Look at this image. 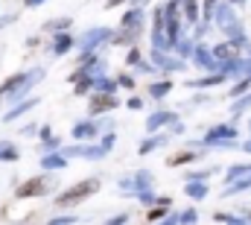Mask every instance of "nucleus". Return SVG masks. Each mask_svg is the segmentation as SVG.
I'll use <instances>...</instances> for the list:
<instances>
[{
    "label": "nucleus",
    "instance_id": "nucleus-46",
    "mask_svg": "<svg viewBox=\"0 0 251 225\" xmlns=\"http://www.w3.org/2000/svg\"><path fill=\"white\" fill-rule=\"evenodd\" d=\"M53 223H56V225H67V223H76V217H70V214H64V217H56Z\"/></svg>",
    "mask_w": 251,
    "mask_h": 225
},
{
    "label": "nucleus",
    "instance_id": "nucleus-15",
    "mask_svg": "<svg viewBox=\"0 0 251 225\" xmlns=\"http://www.w3.org/2000/svg\"><path fill=\"white\" fill-rule=\"evenodd\" d=\"M76 47V38L64 29V32H56V38H53V53L56 56H64V53H70Z\"/></svg>",
    "mask_w": 251,
    "mask_h": 225
},
{
    "label": "nucleus",
    "instance_id": "nucleus-40",
    "mask_svg": "<svg viewBox=\"0 0 251 225\" xmlns=\"http://www.w3.org/2000/svg\"><path fill=\"white\" fill-rule=\"evenodd\" d=\"M120 193H134V178H120Z\"/></svg>",
    "mask_w": 251,
    "mask_h": 225
},
{
    "label": "nucleus",
    "instance_id": "nucleus-47",
    "mask_svg": "<svg viewBox=\"0 0 251 225\" xmlns=\"http://www.w3.org/2000/svg\"><path fill=\"white\" fill-rule=\"evenodd\" d=\"M108 223L111 225H123V223H128V214H117V217H111Z\"/></svg>",
    "mask_w": 251,
    "mask_h": 225
},
{
    "label": "nucleus",
    "instance_id": "nucleus-7",
    "mask_svg": "<svg viewBox=\"0 0 251 225\" xmlns=\"http://www.w3.org/2000/svg\"><path fill=\"white\" fill-rule=\"evenodd\" d=\"M117 109V97L114 94H105V91H94L91 100H88V114H105Z\"/></svg>",
    "mask_w": 251,
    "mask_h": 225
},
{
    "label": "nucleus",
    "instance_id": "nucleus-49",
    "mask_svg": "<svg viewBox=\"0 0 251 225\" xmlns=\"http://www.w3.org/2000/svg\"><path fill=\"white\" fill-rule=\"evenodd\" d=\"M50 135H53V129H50V126H47V123H44V126H41V135H38V138H41V141H44V138H50Z\"/></svg>",
    "mask_w": 251,
    "mask_h": 225
},
{
    "label": "nucleus",
    "instance_id": "nucleus-18",
    "mask_svg": "<svg viewBox=\"0 0 251 225\" xmlns=\"http://www.w3.org/2000/svg\"><path fill=\"white\" fill-rule=\"evenodd\" d=\"M246 190H251V172H246L243 178H237V181H231V184H225L222 196H237V193H246Z\"/></svg>",
    "mask_w": 251,
    "mask_h": 225
},
{
    "label": "nucleus",
    "instance_id": "nucleus-35",
    "mask_svg": "<svg viewBox=\"0 0 251 225\" xmlns=\"http://www.w3.org/2000/svg\"><path fill=\"white\" fill-rule=\"evenodd\" d=\"M249 88H251V76H243V79H240V82H237V85H234L228 94H231V97H243Z\"/></svg>",
    "mask_w": 251,
    "mask_h": 225
},
{
    "label": "nucleus",
    "instance_id": "nucleus-38",
    "mask_svg": "<svg viewBox=\"0 0 251 225\" xmlns=\"http://www.w3.org/2000/svg\"><path fill=\"white\" fill-rule=\"evenodd\" d=\"M117 85H120V88H128V91H134V79H131L128 73H120V76H117Z\"/></svg>",
    "mask_w": 251,
    "mask_h": 225
},
{
    "label": "nucleus",
    "instance_id": "nucleus-25",
    "mask_svg": "<svg viewBox=\"0 0 251 225\" xmlns=\"http://www.w3.org/2000/svg\"><path fill=\"white\" fill-rule=\"evenodd\" d=\"M167 143V135H155V138H146L143 143H140V155H149V152H155L158 146H164Z\"/></svg>",
    "mask_w": 251,
    "mask_h": 225
},
{
    "label": "nucleus",
    "instance_id": "nucleus-37",
    "mask_svg": "<svg viewBox=\"0 0 251 225\" xmlns=\"http://www.w3.org/2000/svg\"><path fill=\"white\" fill-rule=\"evenodd\" d=\"M196 220H199V211L196 208H187V211L178 214V223H196Z\"/></svg>",
    "mask_w": 251,
    "mask_h": 225
},
{
    "label": "nucleus",
    "instance_id": "nucleus-53",
    "mask_svg": "<svg viewBox=\"0 0 251 225\" xmlns=\"http://www.w3.org/2000/svg\"><path fill=\"white\" fill-rule=\"evenodd\" d=\"M249 135H251V120H249Z\"/></svg>",
    "mask_w": 251,
    "mask_h": 225
},
{
    "label": "nucleus",
    "instance_id": "nucleus-6",
    "mask_svg": "<svg viewBox=\"0 0 251 225\" xmlns=\"http://www.w3.org/2000/svg\"><path fill=\"white\" fill-rule=\"evenodd\" d=\"M62 155H64V158H76V155H82V158H88V161H100V158H105V155H108V149H105L102 143H88V146H64Z\"/></svg>",
    "mask_w": 251,
    "mask_h": 225
},
{
    "label": "nucleus",
    "instance_id": "nucleus-17",
    "mask_svg": "<svg viewBox=\"0 0 251 225\" xmlns=\"http://www.w3.org/2000/svg\"><path fill=\"white\" fill-rule=\"evenodd\" d=\"M24 82H26V73H12V76H9V79L0 85V100H6L9 94H15V91H18Z\"/></svg>",
    "mask_w": 251,
    "mask_h": 225
},
{
    "label": "nucleus",
    "instance_id": "nucleus-2",
    "mask_svg": "<svg viewBox=\"0 0 251 225\" xmlns=\"http://www.w3.org/2000/svg\"><path fill=\"white\" fill-rule=\"evenodd\" d=\"M213 21H216V27L231 38V35H237L240 29H243V24H240V18H237V12H234V3H216V9H213Z\"/></svg>",
    "mask_w": 251,
    "mask_h": 225
},
{
    "label": "nucleus",
    "instance_id": "nucleus-19",
    "mask_svg": "<svg viewBox=\"0 0 251 225\" xmlns=\"http://www.w3.org/2000/svg\"><path fill=\"white\" fill-rule=\"evenodd\" d=\"M228 76L222 73V70H213L210 76H204V79H193V82H187V88H210V85H219V82H225Z\"/></svg>",
    "mask_w": 251,
    "mask_h": 225
},
{
    "label": "nucleus",
    "instance_id": "nucleus-3",
    "mask_svg": "<svg viewBox=\"0 0 251 225\" xmlns=\"http://www.w3.org/2000/svg\"><path fill=\"white\" fill-rule=\"evenodd\" d=\"M50 190V178L47 175H38V178H26L24 184H18L15 196L18 199H35V196H44Z\"/></svg>",
    "mask_w": 251,
    "mask_h": 225
},
{
    "label": "nucleus",
    "instance_id": "nucleus-43",
    "mask_svg": "<svg viewBox=\"0 0 251 225\" xmlns=\"http://www.w3.org/2000/svg\"><path fill=\"white\" fill-rule=\"evenodd\" d=\"M114 143H117V135H114V129H111V132H108V135L102 138V146H105V149H111Z\"/></svg>",
    "mask_w": 251,
    "mask_h": 225
},
{
    "label": "nucleus",
    "instance_id": "nucleus-13",
    "mask_svg": "<svg viewBox=\"0 0 251 225\" xmlns=\"http://www.w3.org/2000/svg\"><path fill=\"white\" fill-rule=\"evenodd\" d=\"M137 35H140V29H134V27H120L117 32H111V44H120V47H131V44L137 41Z\"/></svg>",
    "mask_w": 251,
    "mask_h": 225
},
{
    "label": "nucleus",
    "instance_id": "nucleus-29",
    "mask_svg": "<svg viewBox=\"0 0 251 225\" xmlns=\"http://www.w3.org/2000/svg\"><path fill=\"white\" fill-rule=\"evenodd\" d=\"M94 91H105V94H114V91H117V79L94 76Z\"/></svg>",
    "mask_w": 251,
    "mask_h": 225
},
{
    "label": "nucleus",
    "instance_id": "nucleus-54",
    "mask_svg": "<svg viewBox=\"0 0 251 225\" xmlns=\"http://www.w3.org/2000/svg\"><path fill=\"white\" fill-rule=\"evenodd\" d=\"M249 223H251V214H249Z\"/></svg>",
    "mask_w": 251,
    "mask_h": 225
},
{
    "label": "nucleus",
    "instance_id": "nucleus-27",
    "mask_svg": "<svg viewBox=\"0 0 251 225\" xmlns=\"http://www.w3.org/2000/svg\"><path fill=\"white\" fill-rule=\"evenodd\" d=\"M21 155H18V146L15 143H9V141H0V161H18Z\"/></svg>",
    "mask_w": 251,
    "mask_h": 225
},
{
    "label": "nucleus",
    "instance_id": "nucleus-16",
    "mask_svg": "<svg viewBox=\"0 0 251 225\" xmlns=\"http://www.w3.org/2000/svg\"><path fill=\"white\" fill-rule=\"evenodd\" d=\"M41 167H44V172H56V169H64L67 167V158H64L62 152H47L44 158H41Z\"/></svg>",
    "mask_w": 251,
    "mask_h": 225
},
{
    "label": "nucleus",
    "instance_id": "nucleus-34",
    "mask_svg": "<svg viewBox=\"0 0 251 225\" xmlns=\"http://www.w3.org/2000/svg\"><path fill=\"white\" fill-rule=\"evenodd\" d=\"M216 223H231V225H243L249 223V217H234V214H213Z\"/></svg>",
    "mask_w": 251,
    "mask_h": 225
},
{
    "label": "nucleus",
    "instance_id": "nucleus-31",
    "mask_svg": "<svg viewBox=\"0 0 251 225\" xmlns=\"http://www.w3.org/2000/svg\"><path fill=\"white\" fill-rule=\"evenodd\" d=\"M184 3V21L199 24V0H181Z\"/></svg>",
    "mask_w": 251,
    "mask_h": 225
},
{
    "label": "nucleus",
    "instance_id": "nucleus-48",
    "mask_svg": "<svg viewBox=\"0 0 251 225\" xmlns=\"http://www.w3.org/2000/svg\"><path fill=\"white\" fill-rule=\"evenodd\" d=\"M44 3H47V0H24V6H26V9H35V6H44Z\"/></svg>",
    "mask_w": 251,
    "mask_h": 225
},
{
    "label": "nucleus",
    "instance_id": "nucleus-45",
    "mask_svg": "<svg viewBox=\"0 0 251 225\" xmlns=\"http://www.w3.org/2000/svg\"><path fill=\"white\" fill-rule=\"evenodd\" d=\"M15 18H18V15H3V18H0V29H6L9 24H15Z\"/></svg>",
    "mask_w": 251,
    "mask_h": 225
},
{
    "label": "nucleus",
    "instance_id": "nucleus-30",
    "mask_svg": "<svg viewBox=\"0 0 251 225\" xmlns=\"http://www.w3.org/2000/svg\"><path fill=\"white\" fill-rule=\"evenodd\" d=\"M193 41H196V38H178V44H176L173 50H176L181 58H190V56H193V50H196V44H193Z\"/></svg>",
    "mask_w": 251,
    "mask_h": 225
},
{
    "label": "nucleus",
    "instance_id": "nucleus-50",
    "mask_svg": "<svg viewBox=\"0 0 251 225\" xmlns=\"http://www.w3.org/2000/svg\"><path fill=\"white\" fill-rule=\"evenodd\" d=\"M120 3H126V0H108L105 6H108V9H114V6H120Z\"/></svg>",
    "mask_w": 251,
    "mask_h": 225
},
{
    "label": "nucleus",
    "instance_id": "nucleus-26",
    "mask_svg": "<svg viewBox=\"0 0 251 225\" xmlns=\"http://www.w3.org/2000/svg\"><path fill=\"white\" fill-rule=\"evenodd\" d=\"M140 190H152V172L149 169H137V175H134V193H140Z\"/></svg>",
    "mask_w": 251,
    "mask_h": 225
},
{
    "label": "nucleus",
    "instance_id": "nucleus-44",
    "mask_svg": "<svg viewBox=\"0 0 251 225\" xmlns=\"http://www.w3.org/2000/svg\"><path fill=\"white\" fill-rule=\"evenodd\" d=\"M41 143H44V149H56V146H59V141H56L53 135H50V138H44Z\"/></svg>",
    "mask_w": 251,
    "mask_h": 225
},
{
    "label": "nucleus",
    "instance_id": "nucleus-9",
    "mask_svg": "<svg viewBox=\"0 0 251 225\" xmlns=\"http://www.w3.org/2000/svg\"><path fill=\"white\" fill-rule=\"evenodd\" d=\"M152 61H155L158 70H167V73H170V70H184V67H187V64H184L187 58L167 56V50H155V47H152Z\"/></svg>",
    "mask_w": 251,
    "mask_h": 225
},
{
    "label": "nucleus",
    "instance_id": "nucleus-52",
    "mask_svg": "<svg viewBox=\"0 0 251 225\" xmlns=\"http://www.w3.org/2000/svg\"><path fill=\"white\" fill-rule=\"evenodd\" d=\"M228 3H234V6H240V3H246V0H228Z\"/></svg>",
    "mask_w": 251,
    "mask_h": 225
},
{
    "label": "nucleus",
    "instance_id": "nucleus-41",
    "mask_svg": "<svg viewBox=\"0 0 251 225\" xmlns=\"http://www.w3.org/2000/svg\"><path fill=\"white\" fill-rule=\"evenodd\" d=\"M137 196V202H143V205H149V202H155V196H152V190H140V193H134Z\"/></svg>",
    "mask_w": 251,
    "mask_h": 225
},
{
    "label": "nucleus",
    "instance_id": "nucleus-1",
    "mask_svg": "<svg viewBox=\"0 0 251 225\" xmlns=\"http://www.w3.org/2000/svg\"><path fill=\"white\" fill-rule=\"evenodd\" d=\"M100 190V178H82V181H76L73 187H67V190H62L59 196H56V205H62V208H67V205H79V202H85L91 193H97Z\"/></svg>",
    "mask_w": 251,
    "mask_h": 225
},
{
    "label": "nucleus",
    "instance_id": "nucleus-39",
    "mask_svg": "<svg viewBox=\"0 0 251 225\" xmlns=\"http://www.w3.org/2000/svg\"><path fill=\"white\" fill-rule=\"evenodd\" d=\"M137 61H140V50H137V47H131V50H128V58H126V64H128V67H134Z\"/></svg>",
    "mask_w": 251,
    "mask_h": 225
},
{
    "label": "nucleus",
    "instance_id": "nucleus-8",
    "mask_svg": "<svg viewBox=\"0 0 251 225\" xmlns=\"http://www.w3.org/2000/svg\"><path fill=\"white\" fill-rule=\"evenodd\" d=\"M193 64H196V67H201V70H210V73H213V70H219V58L213 56V50H210V47H204V44H196V50H193Z\"/></svg>",
    "mask_w": 251,
    "mask_h": 225
},
{
    "label": "nucleus",
    "instance_id": "nucleus-42",
    "mask_svg": "<svg viewBox=\"0 0 251 225\" xmlns=\"http://www.w3.org/2000/svg\"><path fill=\"white\" fill-rule=\"evenodd\" d=\"M126 106H128V109H134V112H140V109H143V100L134 94V97H128V103H126Z\"/></svg>",
    "mask_w": 251,
    "mask_h": 225
},
{
    "label": "nucleus",
    "instance_id": "nucleus-21",
    "mask_svg": "<svg viewBox=\"0 0 251 225\" xmlns=\"http://www.w3.org/2000/svg\"><path fill=\"white\" fill-rule=\"evenodd\" d=\"M237 53H240V50H237L231 41H219V44L213 47V56L219 58V61H231V58H237Z\"/></svg>",
    "mask_w": 251,
    "mask_h": 225
},
{
    "label": "nucleus",
    "instance_id": "nucleus-51",
    "mask_svg": "<svg viewBox=\"0 0 251 225\" xmlns=\"http://www.w3.org/2000/svg\"><path fill=\"white\" fill-rule=\"evenodd\" d=\"M243 146V152H251V141H246V143H240Z\"/></svg>",
    "mask_w": 251,
    "mask_h": 225
},
{
    "label": "nucleus",
    "instance_id": "nucleus-24",
    "mask_svg": "<svg viewBox=\"0 0 251 225\" xmlns=\"http://www.w3.org/2000/svg\"><path fill=\"white\" fill-rule=\"evenodd\" d=\"M155 205H158V208H152V211L146 214V220H164V214L170 211V205H173V199H170V196H161V199H158Z\"/></svg>",
    "mask_w": 251,
    "mask_h": 225
},
{
    "label": "nucleus",
    "instance_id": "nucleus-4",
    "mask_svg": "<svg viewBox=\"0 0 251 225\" xmlns=\"http://www.w3.org/2000/svg\"><path fill=\"white\" fill-rule=\"evenodd\" d=\"M108 38H111V29H108V27H94V29H88L76 44H79L82 53H94V50H97L102 41H108Z\"/></svg>",
    "mask_w": 251,
    "mask_h": 225
},
{
    "label": "nucleus",
    "instance_id": "nucleus-22",
    "mask_svg": "<svg viewBox=\"0 0 251 225\" xmlns=\"http://www.w3.org/2000/svg\"><path fill=\"white\" fill-rule=\"evenodd\" d=\"M170 91H173V82H170V79H161V82H152V85H149V97H152V100H164Z\"/></svg>",
    "mask_w": 251,
    "mask_h": 225
},
{
    "label": "nucleus",
    "instance_id": "nucleus-20",
    "mask_svg": "<svg viewBox=\"0 0 251 225\" xmlns=\"http://www.w3.org/2000/svg\"><path fill=\"white\" fill-rule=\"evenodd\" d=\"M120 27H134V29H143V9H140V6L128 9V12L123 15V21H120Z\"/></svg>",
    "mask_w": 251,
    "mask_h": 225
},
{
    "label": "nucleus",
    "instance_id": "nucleus-5",
    "mask_svg": "<svg viewBox=\"0 0 251 225\" xmlns=\"http://www.w3.org/2000/svg\"><path fill=\"white\" fill-rule=\"evenodd\" d=\"M237 135H240V132H237L234 123H219V126L207 129V135L201 138V146H216L219 141H234Z\"/></svg>",
    "mask_w": 251,
    "mask_h": 225
},
{
    "label": "nucleus",
    "instance_id": "nucleus-32",
    "mask_svg": "<svg viewBox=\"0 0 251 225\" xmlns=\"http://www.w3.org/2000/svg\"><path fill=\"white\" fill-rule=\"evenodd\" d=\"M193 161H199L196 152H178V155H173L167 164H170V167H181V164H193Z\"/></svg>",
    "mask_w": 251,
    "mask_h": 225
},
{
    "label": "nucleus",
    "instance_id": "nucleus-36",
    "mask_svg": "<svg viewBox=\"0 0 251 225\" xmlns=\"http://www.w3.org/2000/svg\"><path fill=\"white\" fill-rule=\"evenodd\" d=\"M216 3H219V0H204V3H201V21H207V24L213 21V9H216Z\"/></svg>",
    "mask_w": 251,
    "mask_h": 225
},
{
    "label": "nucleus",
    "instance_id": "nucleus-33",
    "mask_svg": "<svg viewBox=\"0 0 251 225\" xmlns=\"http://www.w3.org/2000/svg\"><path fill=\"white\" fill-rule=\"evenodd\" d=\"M67 27H70V18H56V21L44 24V29H47V32H64Z\"/></svg>",
    "mask_w": 251,
    "mask_h": 225
},
{
    "label": "nucleus",
    "instance_id": "nucleus-10",
    "mask_svg": "<svg viewBox=\"0 0 251 225\" xmlns=\"http://www.w3.org/2000/svg\"><path fill=\"white\" fill-rule=\"evenodd\" d=\"M100 129H102V123H97V120H82V123H76V126L70 129V135H73L76 141H94V138L100 135Z\"/></svg>",
    "mask_w": 251,
    "mask_h": 225
},
{
    "label": "nucleus",
    "instance_id": "nucleus-23",
    "mask_svg": "<svg viewBox=\"0 0 251 225\" xmlns=\"http://www.w3.org/2000/svg\"><path fill=\"white\" fill-rule=\"evenodd\" d=\"M249 109H251V91H246L243 97H234V106H231L234 120H237V117H243V112H249Z\"/></svg>",
    "mask_w": 251,
    "mask_h": 225
},
{
    "label": "nucleus",
    "instance_id": "nucleus-12",
    "mask_svg": "<svg viewBox=\"0 0 251 225\" xmlns=\"http://www.w3.org/2000/svg\"><path fill=\"white\" fill-rule=\"evenodd\" d=\"M184 193H187L190 199L201 202V199H207L210 187H207V181H201V178H187V184H184Z\"/></svg>",
    "mask_w": 251,
    "mask_h": 225
},
{
    "label": "nucleus",
    "instance_id": "nucleus-11",
    "mask_svg": "<svg viewBox=\"0 0 251 225\" xmlns=\"http://www.w3.org/2000/svg\"><path fill=\"white\" fill-rule=\"evenodd\" d=\"M178 117H176V112H167V109H161V112L149 114L146 117V132H158V129H164V126H173Z\"/></svg>",
    "mask_w": 251,
    "mask_h": 225
},
{
    "label": "nucleus",
    "instance_id": "nucleus-14",
    "mask_svg": "<svg viewBox=\"0 0 251 225\" xmlns=\"http://www.w3.org/2000/svg\"><path fill=\"white\" fill-rule=\"evenodd\" d=\"M38 106V97H26L24 103H18V106H12V112L3 114V123H15L18 117H24V114L29 112V109H35Z\"/></svg>",
    "mask_w": 251,
    "mask_h": 225
},
{
    "label": "nucleus",
    "instance_id": "nucleus-28",
    "mask_svg": "<svg viewBox=\"0 0 251 225\" xmlns=\"http://www.w3.org/2000/svg\"><path fill=\"white\" fill-rule=\"evenodd\" d=\"M246 172H251V164H249V161H246V164H234V167H228V172H225V181L231 184V181L243 178Z\"/></svg>",
    "mask_w": 251,
    "mask_h": 225
}]
</instances>
